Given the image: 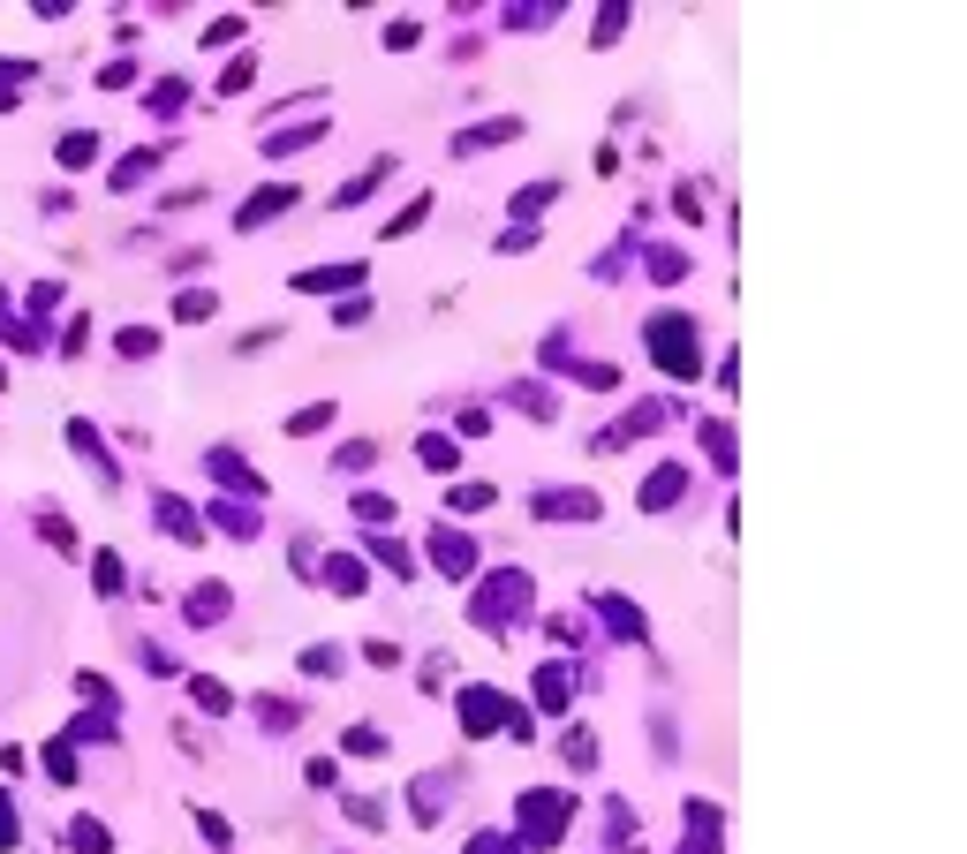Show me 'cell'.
Returning <instances> with one entry per match:
<instances>
[{
    "label": "cell",
    "instance_id": "cell-1",
    "mask_svg": "<svg viewBox=\"0 0 967 854\" xmlns=\"http://www.w3.org/2000/svg\"><path fill=\"white\" fill-rule=\"evenodd\" d=\"M650 348H658V363L673 378H696V333H688V318H673V325H650Z\"/></svg>",
    "mask_w": 967,
    "mask_h": 854
},
{
    "label": "cell",
    "instance_id": "cell-2",
    "mask_svg": "<svg viewBox=\"0 0 967 854\" xmlns=\"http://www.w3.org/2000/svg\"><path fill=\"white\" fill-rule=\"evenodd\" d=\"M522 824H529V839H544V832H560V824H567V802H560V794H529V809H522Z\"/></svg>",
    "mask_w": 967,
    "mask_h": 854
},
{
    "label": "cell",
    "instance_id": "cell-3",
    "mask_svg": "<svg viewBox=\"0 0 967 854\" xmlns=\"http://www.w3.org/2000/svg\"><path fill=\"white\" fill-rule=\"evenodd\" d=\"M680 492H688V469H680V462H665V469H650V484H643V507H673Z\"/></svg>",
    "mask_w": 967,
    "mask_h": 854
},
{
    "label": "cell",
    "instance_id": "cell-4",
    "mask_svg": "<svg viewBox=\"0 0 967 854\" xmlns=\"http://www.w3.org/2000/svg\"><path fill=\"white\" fill-rule=\"evenodd\" d=\"M499 711H507V703H499L492 688H469V696H461V718H469V734H492Z\"/></svg>",
    "mask_w": 967,
    "mask_h": 854
},
{
    "label": "cell",
    "instance_id": "cell-5",
    "mask_svg": "<svg viewBox=\"0 0 967 854\" xmlns=\"http://www.w3.org/2000/svg\"><path fill=\"white\" fill-rule=\"evenodd\" d=\"M288 205H295V189H288V182H272V189H265V197H257V205H242V227H257V220H272V212H288Z\"/></svg>",
    "mask_w": 967,
    "mask_h": 854
},
{
    "label": "cell",
    "instance_id": "cell-6",
    "mask_svg": "<svg viewBox=\"0 0 967 854\" xmlns=\"http://www.w3.org/2000/svg\"><path fill=\"white\" fill-rule=\"evenodd\" d=\"M68 839H76V854H106V832H99L91 817H76V824H68Z\"/></svg>",
    "mask_w": 967,
    "mask_h": 854
},
{
    "label": "cell",
    "instance_id": "cell-7",
    "mask_svg": "<svg viewBox=\"0 0 967 854\" xmlns=\"http://www.w3.org/2000/svg\"><path fill=\"white\" fill-rule=\"evenodd\" d=\"M537 696H544V703H567V666H544V673H537Z\"/></svg>",
    "mask_w": 967,
    "mask_h": 854
},
{
    "label": "cell",
    "instance_id": "cell-8",
    "mask_svg": "<svg viewBox=\"0 0 967 854\" xmlns=\"http://www.w3.org/2000/svg\"><path fill=\"white\" fill-rule=\"evenodd\" d=\"M220 605H227V590H220V582H204V590H197V613H189V620H220Z\"/></svg>",
    "mask_w": 967,
    "mask_h": 854
},
{
    "label": "cell",
    "instance_id": "cell-9",
    "mask_svg": "<svg viewBox=\"0 0 967 854\" xmlns=\"http://www.w3.org/2000/svg\"><path fill=\"white\" fill-rule=\"evenodd\" d=\"M46 771H53V779H76V756H68V741H53V749H46Z\"/></svg>",
    "mask_w": 967,
    "mask_h": 854
},
{
    "label": "cell",
    "instance_id": "cell-10",
    "mask_svg": "<svg viewBox=\"0 0 967 854\" xmlns=\"http://www.w3.org/2000/svg\"><path fill=\"white\" fill-rule=\"evenodd\" d=\"M416 454H424L431 469H446V462H454V446H446V439H431V431H424V446H416Z\"/></svg>",
    "mask_w": 967,
    "mask_h": 854
},
{
    "label": "cell",
    "instance_id": "cell-11",
    "mask_svg": "<svg viewBox=\"0 0 967 854\" xmlns=\"http://www.w3.org/2000/svg\"><path fill=\"white\" fill-rule=\"evenodd\" d=\"M91 159V137H61V167H84Z\"/></svg>",
    "mask_w": 967,
    "mask_h": 854
},
{
    "label": "cell",
    "instance_id": "cell-12",
    "mask_svg": "<svg viewBox=\"0 0 967 854\" xmlns=\"http://www.w3.org/2000/svg\"><path fill=\"white\" fill-rule=\"evenodd\" d=\"M0 847H16V809H8V794H0Z\"/></svg>",
    "mask_w": 967,
    "mask_h": 854
}]
</instances>
